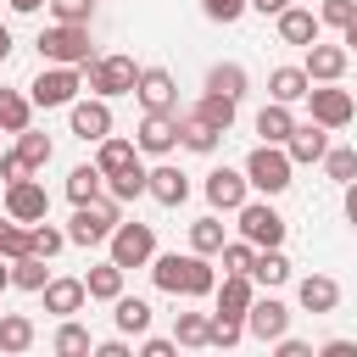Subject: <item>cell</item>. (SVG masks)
<instances>
[{
    "instance_id": "obj_1",
    "label": "cell",
    "mask_w": 357,
    "mask_h": 357,
    "mask_svg": "<svg viewBox=\"0 0 357 357\" xmlns=\"http://www.w3.org/2000/svg\"><path fill=\"white\" fill-rule=\"evenodd\" d=\"M156 284L173 290V296H178V290H184V296H206V290H212V268H206L201 257H178V251H173V257L156 262Z\"/></svg>"
},
{
    "instance_id": "obj_2",
    "label": "cell",
    "mask_w": 357,
    "mask_h": 357,
    "mask_svg": "<svg viewBox=\"0 0 357 357\" xmlns=\"http://www.w3.org/2000/svg\"><path fill=\"white\" fill-rule=\"evenodd\" d=\"M245 173H251V184H257V190H268V195H273V190H284V184H290V156H279V151H268V145H262V151H251Z\"/></svg>"
},
{
    "instance_id": "obj_3",
    "label": "cell",
    "mask_w": 357,
    "mask_h": 357,
    "mask_svg": "<svg viewBox=\"0 0 357 357\" xmlns=\"http://www.w3.org/2000/svg\"><path fill=\"white\" fill-rule=\"evenodd\" d=\"M151 245H156V240H151L145 223H123V229L112 234V262H117V268H139V262L151 257Z\"/></svg>"
},
{
    "instance_id": "obj_4",
    "label": "cell",
    "mask_w": 357,
    "mask_h": 357,
    "mask_svg": "<svg viewBox=\"0 0 357 357\" xmlns=\"http://www.w3.org/2000/svg\"><path fill=\"white\" fill-rule=\"evenodd\" d=\"M112 223H117V212H112L106 201H100V206H89V201H84V206H78V218H73V240H78V245H95V240H106V234H112Z\"/></svg>"
},
{
    "instance_id": "obj_5",
    "label": "cell",
    "mask_w": 357,
    "mask_h": 357,
    "mask_svg": "<svg viewBox=\"0 0 357 357\" xmlns=\"http://www.w3.org/2000/svg\"><path fill=\"white\" fill-rule=\"evenodd\" d=\"M134 61H123V56H106V61H95V73H89V84L100 89V95H123V89H134Z\"/></svg>"
},
{
    "instance_id": "obj_6",
    "label": "cell",
    "mask_w": 357,
    "mask_h": 357,
    "mask_svg": "<svg viewBox=\"0 0 357 357\" xmlns=\"http://www.w3.org/2000/svg\"><path fill=\"white\" fill-rule=\"evenodd\" d=\"M240 229H245V240H257V245H279L284 218H279L273 206H245V212H240Z\"/></svg>"
},
{
    "instance_id": "obj_7",
    "label": "cell",
    "mask_w": 357,
    "mask_h": 357,
    "mask_svg": "<svg viewBox=\"0 0 357 357\" xmlns=\"http://www.w3.org/2000/svg\"><path fill=\"white\" fill-rule=\"evenodd\" d=\"M39 50H45V56H61V61H84V56H89V45H84V33H78V28L39 33Z\"/></svg>"
},
{
    "instance_id": "obj_8",
    "label": "cell",
    "mask_w": 357,
    "mask_h": 357,
    "mask_svg": "<svg viewBox=\"0 0 357 357\" xmlns=\"http://www.w3.org/2000/svg\"><path fill=\"white\" fill-rule=\"evenodd\" d=\"M73 89H78V78H73V73H39L33 100H39V106H67V100H73Z\"/></svg>"
},
{
    "instance_id": "obj_9",
    "label": "cell",
    "mask_w": 357,
    "mask_h": 357,
    "mask_svg": "<svg viewBox=\"0 0 357 357\" xmlns=\"http://www.w3.org/2000/svg\"><path fill=\"white\" fill-rule=\"evenodd\" d=\"M139 100H145L151 112H167V106H173V78H167L162 67L139 73Z\"/></svg>"
},
{
    "instance_id": "obj_10",
    "label": "cell",
    "mask_w": 357,
    "mask_h": 357,
    "mask_svg": "<svg viewBox=\"0 0 357 357\" xmlns=\"http://www.w3.org/2000/svg\"><path fill=\"white\" fill-rule=\"evenodd\" d=\"M206 195H212V206H240V201H245V178L229 173V167H218V173L206 178Z\"/></svg>"
},
{
    "instance_id": "obj_11",
    "label": "cell",
    "mask_w": 357,
    "mask_h": 357,
    "mask_svg": "<svg viewBox=\"0 0 357 357\" xmlns=\"http://www.w3.org/2000/svg\"><path fill=\"white\" fill-rule=\"evenodd\" d=\"M284 324H290V312H284L279 301H257V307H251V335L279 340V335H284Z\"/></svg>"
},
{
    "instance_id": "obj_12",
    "label": "cell",
    "mask_w": 357,
    "mask_h": 357,
    "mask_svg": "<svg viewBox=\"0 0 357 357\" xmlns=\"http://www.w3.org/2000/svg\"><path fill=\"white\" fill-rule=\"evenodd\" d=\"M151 195H156L162 206H178V201L190 195V184H184L178 167H156V173H151Z\"/></svg>"
},
{
    "instance_id": "obj_13",
    "label": "cell",
    "mask_w": 357,
    "mask_h": 357,
    "mask_svg": "<svg viewBox=\"0 0 357 357\" xmlns=\"http://www.w3.org/2000/svg\"><path fill=\"white\" fill-rule=\"evenodd\" d=\"M279 33H284L290 45H312V39H318V17H312V11H279Z\"/></svg>"
},
{
    "instance_id": "obj_14",
    "label": "cell",
    "mask_w": 357,
    "mask_h": 357,
    "mask_svg": "<svg viewBox=\"0 0 357 357\" xmlns=\"http://www.w3.org/2000/svg\"><path fill=\"white\" fill-rule=\"evenodd\" d=\"M106 128H112L106 106H73V134L78 139H106Z\"/></svg>"
},
{
    "instance_id": "obj_15",
    "label": "cell",
    "mask_w": 357,
    "mask_h": 357,
    "mask_svg": "<svg viewBox=\"0 0 357 357\" xmlns=\"http://www.w3.org/2000/svg\"><path fill=\"white\" fill-rule=\"evenodd\" d=\"M173 134H178V128L167 123V112H151V117H145V128H139V145H145V151H167V145H173Z\"/></svg>"
},
{
    "instance_id": "obj_16",
    "label": "cell",
    "mask_w": 357,
    "mask_h": 357,
    "mask_svg": "<svg viewBox=\"0 0 357 357\" xmlns=\"http://www.w3.org/2000/svg\"><path fill=\"white\" fill-rule=\"evenodd\" d=\"M11 212H17V218H45V190L17 178V184H11Z\"/></svg>"
},
{
    "instance_id": "obj_17",
    "label": "cell",
    "mask_w": 357,
    "mask_h": 357,
    "mask_svg": "<svg viewBox=\"0 0 357 357\" xmlns=\"http://www.w3.org/2000/svg\"><path fill=\"white\" fill-rule=\"evenodd\" d=\"M335 296H340L335 279H307V284H301V307H312V312H329Z\"/></svg>"
},
{
    "instance_id": "obj_18",
    "label": "cell",
    "mask_w": 357,
    "mask_h": 357,
    "mask_svg": "<svg viewBox=\"0 0 357 357\" xmlns=\"http://www.w3.org/2000/svg\"><path fill=\"white\" fill-rule=\"evenodd\" d=\"M84 301V284H73V279H61V284H45V307L50 312H73Z\"/></svg>"
},
{
    "instance_id": "obj_19",
    "label": "cell",
    "mask_w": 357,
    "mask_h": 357,
    "mask_svg": "<svg viewBox=\"0 0 357 357\" xmlns=\"http://www.w3.org/2000/svg\"><path fill=\"white\" fill-rule=\"evenodd\" d=\"M301 95H307V73L279 67V73H273V100H301Z\"/></svg>"
},
{
    "instance_id": "obj_20",
    "label": "cell",
    "mask_w": 357,
    "mask_h": 357,
    "mask_svg": "<svg viewBox=\"0 0 357 357\" xmlns=\"http://www.w3.org/2000/svg\"><path fill=\"white\" fill-rule=\"evenodd\" d=\"M257 134H268V139H284V134H296V128H290V112H284V100H279V106H262V117H257Z\"/></svg>"
},
{
    "instance_id": "obj_21",
    "label": "cell",
    "mask_w": 357,
    "mask_h": 357,
    "mask_svg": "<svg viewBox=\"0 0 357 357\" xmlns=\"http://www.w3.org/2000/svg\"><path fill=\"white\" fill-rule=\"evenodd\" d=\"M290 156H296V162H318V156H324V128H296Z\"/></svg>"
},
{
    "instance_id": "obj_22",
    "label": "cell",
    "mask_w": 357,
    "mask_h": 357,
    "mask_svg": "<svg viewBox=\"0 0 357 357\" xmlns=\"http://www.w3.org/2000/svg\"><path fill=\"white\" fill-rule=\"evenodd\" d=\"M95 190H100V167H73V178H67V195L84 206V201H95Z\"/></svg>"
},
{
    "instance_id": "obj_23",
    "label": "cell",
    "mask_w": 357,
    "mask_h": 357,
    "mask_svg": "<svg viewBox=\"0 0 357 357\" xmlns=\"http://www.w3.org/2000/svg\"><path fill=\"white\" fill-rule=\"evenodd\" d=\"M117 324H123L128 335H139V329H151V307L134 301V296H123V301H117Z\"/></svg>"
},
{
    "instance_id": "obj_24",
    "label": "cell",
    "mask_w": 357,
    "mask_h": 357,
    "mask_svg": "<svg viewBox=\"0 0 357 357\" xmlns=\"http://www.w3.org/2000/svg\"><path fill=\"white\" fill-rule=\"evenodd\" d=\"M312 106H318V117H324V123H346V112H351V100H346V95H335V89H318V95H312Z\"/></svg>"
},
{
    "instance_id": "obj_25",
    "label": "cell",
    "mask_w": 357,
    "mask_h": 357,
    "mask_svg": "<svg viewBox=\"0 0 357 357\" xmlns=\"http://www.w3.org/2000/svg\"><path fill=\"white\" fill-rule=\"evenodd\" d=\"M123 167H134V145H128V139H106V151H100V173H123Z\"/></svg>"
},
{
    "instance_id": "obj_26",
    "label": "cell",
    "mask_w": 357,
    "mask_h": 357,
    "mask_svg": "<svg viewBox=\"0 0 357 357\" xmlns=\"http://www.w3.org/2000/svg\"><path fill=\"white\" fill-rule=\"evenodd\" d=\"M218 307H223L229 318H240V312L251 307V290H245V279H240V273H234V279L223 284V296H218Z\"/></svg>"
},
{
    "instance_id": "obj_27",
    "label": "cell",
    "mask_w": 357,
    "mask_h": 357,
    "mask_svg": "<svg viewBox=\"0 0 357 357\" xmlns=\"http://www.w3.org/2000/svg\"><path fill=\"white\" fill-rule=\"evenodd\" d=\"M206 89H218V95H240V89H245V73H240V67H212V73H206Z\"/></svg>"
},
{
    "instance_id": "obj_28",
    "label": "cell",
    "mask_w": 357,
    "mask_h": 357,
    "mask_svg": "<svg viewBox=\"0 0 357 357\" xmlns=\"http://www.w3.org/2000/svg\"><path fill=\"white\" fill-rule=\"evenodd\" d=\"M201 117L212 123V128H229V117H234V95H206V106H201Z\"/></svg>"
},
{
    "instance_id": "obj_29",
    "label": "cell",
    "mask_w": 357,
    "mask_h": 357,
    "mask_svg": "<svg viewBox=\"0 0 357 357\" xmlns=\"http://www.w3.org/2000/svg\"><path fill=\"white\" fill-rule=\"evenodd\" d=\"M184 145H190V151H212V145H218V128H212L206 117H190V123H184Z\"/></svg>"
},
{
    "instance_id": "obj_30",
    "label": "cell",
    "mask_w": 357,
    "mask_h": 357,
    "mask_svg": "<svg viewBox=\"0 0 357 357\" xmlns=\"http://www.w3.org/2000/svg\"><path fill=\"white\" fill-rule=\"evenodd\" d=\"M112 190L128 201V195H139V190H151V173H139V162L134 167H123V173H112Z\"/></svg>"
},
{
    "instance_id": "obj_31",
    "label": "cell",
    "mask_w": 357,
    "mask_h": 357,
    "mask_svg": "<svg viewBox=\"0 0 357 357\" xmlns=\"http://www.w3.org/2000/svg\"><path fill=\"white\" fill-rule=\"evenodd\" d=\"M251 273H257L262 284H279V279L290 273V262H284V257H279V251L268 245V257H257V262H251Z\"/></svg>"
},
{
    "instance_id": "obj_32",
    "label": "cell",
    "mask_w": 357,
    "mask_h": 357,
    "mask_svg": "<svg viewBox=\"0 0 357 357\" xmlns=\"http://www.w3.org/2000/svg\"><path fill=\"white\" fill-rule=\"evenodd\" d=\"M117 284H123V268H117V262H112V268H95V273L84 279L89 296H117Z\"/></svg>"
},
{
    "instance_id": "obj_33",
    "label": "cell",
    "mask_w": 357,
    "mask_h": 357,
    "mask_svg": "<svg viewBox=\"0 0 357 357\" xmlns=\"http://www.w3.org/2000/svg\"><path fill=\"white\" fill-rule=\"evenodd\" d=\"M11 279H17V284H22V290H45V262H39V251H33V257H22V262H17V273H11Z\"/></svg>"
},
{
    "instance_id": "obj_34",
    "label": "cell",
    "mask_w": 357,
    "mask_h": 357,
    "mask_svg": "<svg viewBox=\"0 0 357 357\" xmlns=\"http://www.w3.org/2000/svg\"><path fill=\"white\" fill-rule=\"evenodd\" d=\"M28 340H33V329H28V318H6V324H0V346H6V351H22Z\"/></svg>"
},
{
    "instance_id": "obj_35",
    "label": "cell",
    "mask_w": 357,
    "mask_h": 357,
    "mask_svg": "<svg viewBox=\"0 0 357 357\" xmlns=\"http://www.w3.org/2000/svg\"><path fill=\"white\" fill-rule=\"evenodd\" d=\"M340 61H346V56H340V50H329V45H324V50H312V61H307V67H312V73H318V78H335V73H340Z\"/></svg>"
},
{
    "instance_id": "obj_36",
    "label": "cell",
    "mask_w": 357,
    "mask_h": 357,
    "mask_svg": "<svg viewBox=\"0 0 357 357\" xmlns=\"http://www.w3.org/2000/svg\"><path fill=\"white\" fill-rule=\"evenodd\" d=\"M190 234H195V251H218V245H223V229H218L212 218H201Z\"/></svg>"
},
{
    "instance_id": "obj_37",
    "label": "cell",
    "mask_w": 357,
    "mask_h": 357,
    "mask_svg": "<svg viewBox=\"0 0 357 357\" xmlns=\"http://www.w3.org/2000/svg\"><path fill=\"white\" fill-rule=\"evenodd\" d=\"M212 346H234L240 340V318H229V312H218V324H212V335H206Z\"/></svg>"
},
{
    "instance_id": "obj_38",
    "label": "cell",
    "mask_w": 357,
    "mask_h": 357,
    "mask_svg": "<svg viewBox=\"0 0 357 357\" xmlns=\"http://www.w3.org/2000/svg\"><path fill=\"white\" fill-rule=\"evenodd\" d=\"M0 123H6V128H22V123H28V106H22L17 95H6V89H0Z\"/></svg>"
},
{
    "instance_id": "obj_39",
    "label": "cell",
    "mask_w": 357,
    "mask_h": 357,
    "mask_svg": "<svg viewBox=\"0 0 357 357\" xmlns=\"http://www.w3.org/2000/svg\"><path fill=\"white\" fill-rule=\"evenodd\" d=\"M56 351H89V335H84L78 324H61V335H56Z\"/></svg>"
},
{
    "instance_id": "obj_40",
    "label": "cell",
    "mask_w": 357,
    "mask_h": 357,
    "mask_svg": "<svg viewBox=\"0 0 357 357\" xmlns=\"http://www.w3.org/2000/svg\"><path fill=\"white\" fill-rule=\"evenodd\" d=\"M201 6H206V17H212V22H234V17L245 11V0H201Z\"/></svg>"
},
{
    "instance_id": "obj_41",
    "label": "cell",
    "mask_w": 357,
    "mask_h": 357,
    "mask_svg": "<svg viewBox=\"0 0 357 357\" xmlns=\"http://www.w3.org/2000/svg\"><path fill=\"white\" fill-rule=\"evenodd\" d=\"M329 173L351 184V173H357V151H329Z\"/></svg>"
},
{
    "instance_id": "obj_42",
    "label": "cell",
    "mask_w": 357,
    "mask_h": 357,
    "mask_svg": "<svg viewBox=\"0 0 357 357\" xmlns=\"http://www.w3.org/2000/svg\"><path fill=\"white\" fill-rule=\"evenodd\" d=\"M212 335V324H201V318H178V340H190V346H201Z\"/></svg>"
},
{
    "instance_id": "obj_43",
    "label": "cell",
    "mask_w": 357,
    "mask_h": 357,
    "mask_svg": "<svg viewBox=\"0 0 357 357\" xmlns=\"http://www.w3.org/2000/svg\"><path fill=\"white\" fill-rule=\"evenodd\" d=\"M45 156H50V139H39V134H28V139H22V162L33 167V162H45Z\"/></svg>"
},
{
    "instance_id": "obj_44",
    "label": "cell",
    "mask_w": 357,
    "mask_h": 357,
    "mask_svg": "<svg viewBox=\"0 0 357 357\" xmlns=\"http://www.w3.org/2000/svg\"><path fill=\"white\" fill-rule=\"evenodd\" d=\"M351 17H357V6H351V0H329V6H324V22H340V28H346Z\"/></svg>"
},
{
    "instance_id": "obj_45",
    "label": "cell",
    "mask_w": 357,
    "mask_h": 357,
    "mask_svg": "<svg viewBox=\"0 0 357 357\" xmlns=\"http://www.w3.org/2000/svg\"><path fill=\"white\" fill-rule=\"evenodd\" d=\"M56 17L61 22H84L89 17V0H56Z\"/></svg>"
},
{
    "instance_id": "obj_46",
    "label": "cell",
    "mask_w": 357,
    "mask_h": 357,
    "mask_svg": "<svg viewBox=\"0 0 357 357\" xmlns=\"http://www.w3.org/2000/svg\"><path fill=\"white\" fill-rule=\"evenodd\" d=\"M223 262H229V273H251V251H245V245H229Z\"/></svg>"
},
{
    "instance_id": "obj_47",
    "label": "cell",
    "mask_w": 357,
    "mask_h": 357,
    "mask_svg": "<svg viewBox=\"0 0 357 357\" xmlns=\"http://www.w3.org/2000/svg\"><path fill=\"white\" fill-rule=\"evenodd\" d=\"M0 251H11V257H22V251H33V240H22V234H11V229L0 223Z\"/></svg>"
},
{
    "instance_id": "obj_48",
    "label": "cell",
    "mask_w": 357,
    "mask_h": 357,
    "mask_svg": "<svg viewBox=\"0 0 357 357\" xmlns=\"http://www.w3.org/2000/svg\"><path fill=\"white\" fill-rule=\"evenodd\" d=\"M56 245H61V234H56V229H39V234H33V251H39V257H50Z\"/></svg>"
},
{
    "instance_id": "obj_49",
    "label": "cell",
    "mask_w": 357,
    "mask_h": 357,
    "mask_svg": "<svg viewBox=\"0 0 357 357\" xmlns=\"http://www.w3.org/2000/svg\"><path fill=\"white\" fill-rule=\"evenodd\" d=\"M251 6H257L262 17H268V11H284V0H251Z\"/></svg>"
},
{
    "instance_id": "obj_50",
    "label": "cell",
    "mask_w": 357,
    "mask_h": 357,
    "mask_svg": "<svg viewBox=\"0 0 357 357\" xmlns=\"http://www.w3.org/2000/svg\"><path fill=\"white\" fill-rule=\"evenodd\" d=\"M346 212H351V223H357V184L346 190Z\"/></svg>"
},
{
    "instance_id": "obj_51",
    "label": "cell",
    "mask_w": 357,
    "mask_h": 357,
    "mask_svg": "<svg viewBox=\"0 0 357 357\" xmlns=\"http://www.w3.org/2000/svg\"><path fill=\"white\" fill-rule=\"evenodd\" d=\"M6 56H11V33L0 28V61H6Z\"/></svg>"
},
{
    "instance_id": "obj_52",
    "label": "cell",
    "mask_w": 357,
    "mask_h": 357,
    "mask_svg": "<svg viewBox=\"0 0 357 357\" xmlns=\"http://www.w3.org/2000/svg\"><path fill=\"white\" fill-rule=\"evenodd\" d=\"M346 45H357V17H351V22H346Z\"/></svg>"
},
{
    "instance_id": "obj_53",
    "label": "cell",
    "mask_w": 357,
    "mask_h": 357,
    "mask_svg": "<svg viewBox=\"0 0 357 357\" xmlns=\"http://www.w3.org/2000/svg\"><path fill=\"white\" fill-rule=\"evenodd\" d=\"M11 6H17V11H33V6H39V0H11Z\"/></svg>"
},
{
    "instance_id": "obj_54",
    "label": "cell",
    "mask_w": 357,
    "mask_h": 357,
    "mask_svg": "<svg viewBox=\"0 0 357 357\" xmlns=\"http://www.w3.org/2000/svg\"><path fill=\"white\" fill-rule=\"evenodd\" d=\"M6 279H11V273H6V268H0V284H6Z\"/></svg>"
}]
</instances>
